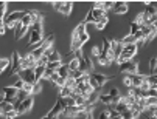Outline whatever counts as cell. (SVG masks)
Listing matches in <instances>:
<instances>
[{"label":"cell","mask_w":157,"mask_h":119,"mask_svg":"<svg viewBox=\"0 0 157 119\" xmlns=\"http://www.w3.org/2000/svg\"><path fill=\"white\" fill-rule=\"evenodd\" d=\"M53 42H55V36L53 34H50V36H47L45 39H44V42L37 46V48H34L33 51H31V54H33V57L36 59V60H39L44 54H45L50 48H53Z\"/></svg>","instance_id":"1"},{"label":"cell","mask_w":157,"mask_h":119,"mask_svg":"<svg viewBox=\"0 0 157 119\" xmlns=\"http://www.w3.org/2000/svg\"><path fill=\"white\" fill-rule=\"evenodd\" d=\"M137 50H139V45H137V43H131V45L123 46V51H121L120 57L115 60V63L120 65V63H123V62H126V60H132V57L137 54Z\"/></svg>","instance_id":"2"},{"label":"cell","mask_w":157,"mask_h":119,"mask_svg":"<svg viewBox=\"0 0 157 119\" xmlns=\"http://www.w3.org/2000/svg\"><path fill=\"white\" fill-rule=\"evenodd\" d=\"M25 13H27V11H14V13H11L10 16H6V17H5V27H6V28H16L17 23L24 19Z\"/></svg>","instance_id":"3"},{"label":"cell","mask_w":157,"mask_h":119,"mask_svg":"<svg viewBox=\"0 0 157 119\" xmlns=\"http://www.w3.org/2000/svg\"><path fill=\"white\" fill-rule=\"evenodd\" d=\"M118 71L123 74H139V65L134 60H126L118 65Z\"/></svg>","instance_id":"4"},{"label":"cell","mask_w":157,"mask_h":119,"mask_svg":"<svg viewBox=\"0 0 157 119\" xmlns=\"http://www.w3.org/2000/svg\"><path fill=\"white\" fill-rule=\"evenodd\" d=\"M107 81H109V76L101 74V73H92V74H90V79H89V84H90V87H92L94 90H98V88H101Z\"/></svg>","instance_id":"5"},{"label":"cell","mask_w":157,"mask_h":119,"mask_svg":"<svg viewBox=\"0 0 157 119\" xmlns=\"http://www.w3.org/2000/svg\"><path fill=\"white\" fill-rule=\"evenodd\" d=\"M20 59H22V56L17 53V51H14L13 53V57H11V65H10V76H19L20 73H22V67H20Z\"/></svg>","instance_id":"6"},{"label":"cell","mask_w":157,"mask_h":119,"mask_svg":"<svg viewBox=\"0 0 157 119\" xmlns=\"http://www.w3.org/2000/svg\"><path fill=\"white\" fill-rule=\"evenodd\" d=\"M101 42H103V43H101V54L106 56L110 62H115V60H117V56L114 54V51H112V48H110V40L103 39Z\"/></svg>","instance_id":"7"},{"label":"cell","mask_w":157,"mask_h":119,"mask_svg":"<svg viewBox=\"0 0 157 119\" xmlns=\"http://www.w3.org/2000/svg\"><path fill=\"white\" fill-rule=\"evenodd\" d=\"M37 16H39V13H37V11H34V9L27 11V13H25V16H24V19L20 20V23H22L24 27H27V28H31V27L34 25V22H36Z\"/></svg>","instance_id":"8"},{"label":"cell","mask_w":157,"mask_h":119,"mask_svg":"<svg viewBox=\"0 0 157 119\" xmlns=\"http://www.w3.org/2000/svg\"><path fill=\"white\" fill-rule=\"evenodd\" d=\"M62 111H64V104H62V99L61 98H58V101H56V104L52 107V110L45 114V117L47 119H53V117H58L59 114H62Z\"/></svg>","instance_id":"9"},{"label":"cell","mask_w":157,"mask_h":119,"mask_svg":"<svg viewBox=\"0 0 157 119\" xmlns=\"http://www.w3.org/2000/svg\"><path fill=\"white\" fill-rule=\"evenodd\" d=\"M37 65V60L33 57V54H28V56H24L20 59V67H22V71L24 70H34Z\"/></svg>","instance_id":"10"},{"label":"cell","mask_w":157,"mask_h":119,"mask_svg":"<svg viewBox=\"0 0 157 119\" xmlns=\"http://www.w3.org/2000/svg\"><path fill=\"white\" fill-rule=\"evenodd\" d=\"M33 104H34V99H33V96H28L25 101H22V102L19 104V107L16 108L17 114H25L27 111H30V110L33 108Z\"/></svg>","instance_id":"11"},{"label":"cell","mask_w":157,"mask_h":119,"mask_svg":"<svg viewBox=\"0 0 157 119\" xmlns=\"http://www.w3.org/2000/svg\"><path fill=\"white\" fill-rule=\"evenodd\" d=\"M44 31H34V30H31L30 31V45L31 46H34V48H37V46L44 42Z\"/></svg>","instance_id":"12"},{"label":"cell","mask_w":157,"mask_h":119,"mask_svg":"<svg viewBox=\"0 0 157 119\" xmlns=\"http://www.w3.org/2000/svg\"><path fill=\"white\" fill-rule=\"evenodd\" d=\"M20 78L24 79L25 84H30V85H34L37 81H36V76H34V70H24L20 73Z\"/></svg>","instance_id":"13"},{"label":"cell","mask_w":157,"mask_h":119,"mask_svg":"<svg viewBox=\"0 0 157 119\" xmlns=\"http://www.w3.org/2000/svg\"><path fill=\"white\" fill-rule=\"evenodd\" d=\"M17 90L14 88V87H5L3 90H2V94H3V96H5V101H8V102H13L16 98H17Z\"/></svg>","instance_id":"14"},{"label":"cell","mask_w":157,"mask_h":119,"mask_svg":"<svg viewBox=\"0 0 157 119\" xmlns=\"http://www.w3.org/2000/svg\"><path fill=\"white\" fill-rule=\"evenodd\" d=\"M5 13H6V3L5 2H0V36L5 34Z\"/></svg>","instance_id":"15"},{"label":"cell","mask_w":157,"mask_h":119,"mask_svg":"<svg viewBox=\"0 0 157 119\" xmlns=\"http://www.w3.org/2000/svg\"><path fill=\"white\" fill-rule=\"evenodd\" d=\"M129 78H131V88H140V85H142V82L145 81L146 76H143V74H129Z\"/></svg>","instance_id":"16"},{"label":"cell","mask_w":157,"mask_h":119,"mask_svg":"<svg viewBox=\"0 0 157 119\" xmlns=\"http://www.w3.org/2000/svg\"><path fill=\"white\" fill-rule=\"evenodd\" d=\"M128 3L126 2H114V6H112V11L115 14H126L128 13Z\"/></svg>","instance_id":"17"},{"label":"cell","mask_w":157,"mask_h":119,"mask_svg":"<svg viewBox=\"0 0 157 119\" xmlns=\"http://www.w3.org/2000/svg\"><path fill=\"white\" fill-rule=\"evenodd\" d=\"M28 30H30V28L24 27V25H22V23L19 22L17 25H16V28H14V37H16V39H22V37H24V36L28 33Z\"/></svg>","instance_id":"18"},{"label":"cell","mask_w":157,"mask_h":119,"mask_svg":"<svg viewBox=\"0 0 157 119\" xmlns=\"http://www.w3.org/2000/svg\"><path fill=\"white\" fill-rule=\"evenodd\" d=\"M110 48H112V51H114V54H115L117 59H118L120 54H121V51H123V45H121V42L117 40V39L110 40Z\"/></svg>","instance_id":"19"},{"label":"cell","mask_w":157,"mask_h":119,"mask_svg":"<svg viewBox=\"0 0 157 119\" xmlns=\"http://www.w3.org/2000/svg\"><path fill=\"white\" fill-rule=\"evenodd\" d=\"M0 111H2V116H6V114H10L11 111H16V108H14L13 102L5 101V102L0 104Z\"/></svg>","instance_id":"20"},{"label":"cell","mask_w":157,"mask_h":119,"mask_svg":"<svg viewBox=\"0 0 157 119\" xmlns=\"http://www.w3.org/2000/svg\"><path fill=\"white\" fill-rule=\"evenodd\" d=\"M72 9H73V3H72V2H62L58 13H61L62 16H69V14L72 13Z\"/></svg>","instance_id":"21"},{"label":"cell","mask_w":157,"mask_h":119,"mask_svg":"<svg viewBox=\"0 0 157 119\" xmlns=\"http://www.w3.org/2000/svg\"><path fill=\"white\" fill-rule=\"evenodd\" d=\"M58 74L61 76V78H64V79H69V74H70V68H69V63L67 65H61L59 67V70H58Z\"/></svg>","instance_id":"22"},{"label":"cell","mask_w":157,"mask_h":119,"mask_svg":"<svg viewBox=\"0 0 157 119\" xmlns=\"http://www.w3.org/2000/svg\"><path fill=\"white\" fill-rule=\"evenodd\" d=\"M92 16H94V20L97 22V20H100V19H103V17H106V11H103L101 8H94L92 6Z\"/></svg>","instance_id":"23"},{"label":"cell","mask_w":157,"mask_h":119,"mask_svg":"<svg viewBox=\"0 0 157 119\" xmlns=\"http://www.w3.org/2000/svg\"><path fill=\"white\" fill-rule=\"evenodd\" d=\"M45 68H47V67L36 65V68H34V76H36V81H37V82H40V79L44 78V73H45Z\"/></svg>","instance_id":"24"},{"label":"cell","mask_w":157,"mask_h":119,"mask_svg":"<svg viewBox=\"0 0 157 119\" xmlns=\"http://www.w3.org/2000/svg\"><path fill=\"white\" fill-rule=\"evenodd\" d=\"M98 101L104 105H114V98H110L109 94H100V98Z\"/></svg>","instance_id":"25"},{"label":"cell","mask_w":157,"mask_h":119,"mask_svg":"<svg viewBox=\"0 0 157 119\" xmlns=\"http://www.w3.org/2000/svg\"><path fill=\"white\" fill-rule=\"evenodd\" d=\"M145 105H146V110H148V108H157V98L148 96V98L145 99Z\"/></svg>","instance_id":"26"},{"label":"cell","mask_w":157,"mask_h":119,"mask_svg":"<svg viewBox=\"0 0 157 119\" xmlns=\"http://www.w3.org/2000/svg\"><path fill=\"white\" fill-rule=\"evenodd\" d=\"M140 114L139 113H136V111H134V110H126L124 113H121V119H137Z\"/></svg>","instance_id":"27"},{"label":"cell","mask_w":157,"mask_h":119,"mask_svg":"<svg viewBox=\"0 0 157 119\" xmlns=\"http://www.w3.org/2000/svg\"><path fill=\"white\" fill-rule=\"evenodd\" d=\"M121 45L123 46H126V45H131V43H137V40H136V36H132V34H128V36H124L121 40Z\"/></svg>","instance_id":"28"},{"label":"cell","mask_w":157,"mask_h":119,"mask_svg":"<svg viewBox=\"0 0 157 119\" xmlns=\"http://www.w3.org/2000/svg\"><path fill=\"white\" fill-rule=\"evenodd\" d=\"M107 113H109V119H121V114L118 111H115L114 105H107Z\"/></svg>","instance_id":"29"},{"label":"cell","mask_w":157,"mask_h":119,"mask_svg":"<svg viewBox=\"0 0 157 119\" xmlns=\"http://www.w3.org/2000/svg\"><path fill=\"white\" fill-rule=\"evenodd\" d=\"M47 57H48V62H62V60H61V54H59L55 48L52 50V53H50Z\"/></svg>","instance_id":"30"},{"label":"cell","mask_w":157,"mask_h":119,"mask_svg":"<svg viewBox=\"0 0 157 119\" xmlns=\"http://www.w3.org/2000/svg\"><path fill=\"white\" fill-rule=\"evenodd\" d=\"M107 22H109V19H107V16L106 17H103V19H100V20H97L95 22V30H104V27L107 25Z\"/></svg>","instance_id":"31"},{"label":"cell","mask_w":157,"mask_h":119,"mask_svg":"<svg viewBox=\"0 0 157 119\" xmlns=\"http://www.w3.org/2000/svg\"><path fill=\"white\" fill-rule=\"evenodd\" d=\"M24 85H25V82H24V79H22L20 76H17V79L13 82V85L11 87H14L17 91H22V90H24Z\"/></svg>","instance_id":"32"},{"label":"cell","mask_w":157,"mask_h":119,"mask_svg":"<svg viewBox=\"0 0 157 119\" xmlns=\"http://www.w3.org/2000/svg\"><path fill=\"white\" fill-rule=\"evenodd\" d=\"M72 96L75 98V105H86V104H87V99H86L84 96H81V94L72 93Z\"/></svg>","instance_id":"33"},{"label":"cell","mask_w":157,"mask_h":119,"mask_svg":"<svg viewBox=\"0 0 157 119\" xmlns=\"http://www.w3.org/2000/svg\"><path fill=\"white\" fill-rule=\"evenodd\" d=\"M114 108H115V111H118V113L121 114V113H124L126 110H129V105H128V104H124V102L121 101L120 104H117V105H114Z\"/></svg>","instance_id":"34"},{"label":"cell","mask_w":157,"mask_h":119,"mask_svg":"<svg viewBox=\"0 0 157 119\" xmlns=\"http://www.w3.org/2000/svg\"><path fill=\"white\" fill-rule=\"evenodd\" d=\"M140 28H142V25H140V23H137V22H132L131 23V28H129V34H137L139 31H140Z\"/></svg>","instance_id":"35"},{"label":"cell","mask_w":157,"mask_h":119,"mask_svg":"<svg viewBox=\"0 0 157 119\" xmlns=\"http://www.w3.org/2000/svg\"><path fill=\"white\" fill-rule=\"evenodd\" d=\"M72 93H73V90L67 88V87H62V88H59V98H67V96H72Z\"/></svg>","instance_id":"36"},{"label":"cell","mask_w":157,"mask_h":119,"mask_svg":"<svg viewBox=\"0 0 157 119\" xmlns=\"http://www.w3.org/2000/svg\"><path fill=\"white\" fill-rule=\"evenodd\" d=\"M61 99H62L64 108H65V107H72V105H75V98H73V96H67V98H61Z\"/></svg>","instance_id":"37"},{"label":"cell","mask_w":157,"mask_h":119,"mask_svg":"<svg viewBox=\"0 0 157 119\" xmlns=\"http://www.w3.org/2000/svg\"><path fill=\"white\" fill-rule=\"evenodd\" d=\"M98 98H100V93L98 91H94L92 94H90V96H89L87 98V104H90V105H94L97 101H98Z\"/></svg>","instance_id":"38"},{"label":"cell","mask_w":157,"mask_h":119,"mask_svg":"<svg viewBox=\"0 0 157 119\" xmlns=\"http://www.w3.org/2000/svg\"><path fill=\"white\" fill-rule=\"evenodd\" d=\"M69 68H70V71H75V70H79V59H76V57H73L70 62H69Z\"/></svg>","instance_id":"39"},{"label":"cell","mask_w":157,"mask_h":119,"mask_svg":"<svg viewBox=\"0 0 157 119\" xmlns=\"http://www.w3.org/2000/svg\"><path fill=\"white\" fill-rule=\"evenodd\" d=\"M11 65V59H0V70H2V71H5V68L6 67H10Z\"/></svg>","instance_id":"40"},{"label":"cell","mask_w":157,"mask_h":119,"mask_svg":"<svg viewBox=\"0 0 157 119\" xmlns=\"http://www.w3.org/2000/svg\"><path fill=\"white\" fill-rule=\"evenodd\" d=\"M98 62H100V65H103V67H109V65L112 63V62H110V60H109L106 56H103V54L98 57Z\"/></svg>","instance_id":"41"},{"label":"cell","mask_w":157,"mask_h":119,"mask_svg":"<svg viewBox=\"0 0 157 119\" xmlns=\"http://www.w3.org/2000/svg\"><path fill=\"white\" fill-rule=\"evenodd\" d=\"M61 65H62V62H48V63H47V68H50V70H53V71H58Z\"/></svg>","instance_id":"42"},{"label":"cell","mask_w":157,"mask_h":119,"mask_svg":"<svg viewBox=\"0 0 157 119\" xmlns=\"http://www.w3.org/2000/svg\"><path fill=\"white\" fill-rule=\"evenodd\" d=\"M89 37H90V34H89L87 31H86V33H82V34L79 36V45H81V46H84V43L89 40Z\"/></svg>","instance_id":"43"},{"label":"cell","mask_w":157,"mask_h":119,"mask_svg":"<svg viewBox=\"0 0 157 119\" xmlns=\"http://www.w3.org/2000/svg\"><path fill=\"white\" fill-rule=\"evenodd\" d=\"M90 54L95 56V57H100L101 56V46H92V48H90Z\"/></svg>","instance_id":"44"},{"label":"cell","mask_w":157,"mask_h":119,"mask_svg":"<svg viewBox=\"0 0 157 119\" xmlns=\"http://www.w3.org/2000/svg\"><path fill=\"white\" fill-rule=\"evenodd\" d=\"M65 87L67 88H70V90H73L75 87H76V82H75V79H65Z\"/></svg>","instance_id":"45"},{"label":"cell","mask_w":157,"mask_h":119,"mask_svg":"<svg viewBox=\"0 0 157 119\" xmlns=\"http://www.w3.org/2000/svg\"><path fill=\"white\" fill-rule=\"evenodd\" d=\"M109 96L110 98H118V96H121V94H120V90L118 88H110V91H109Z\"/></svg>","instance_id":"46"},{"label":"cell","mask_w":157,"mask_h":119,"mask_svg":"<svg viewBox=\"0 0 157 119\" xmlns=\"http://www.w3.org/2000/svg\"><path fill=\"white\" fill-rule=\"evenodd\" d=\"M27 98H28V94H27L24 90H22V91H19V93H17V98H16V99H17L19 102H22V101H25Z\"/></svg>","instance_id":"47"},{"label":"cell","mask_w":157,"mask_h":119,"mask_svg":"<svg viewBox=\"0 0 157 119\" xmlns=\"http://www.w3.org/2000/svg\"><path fill=\"white\" fill-rule=\"evenodd\" d=\"M42 91V84L40 82H36L34 85H33V94H37V93H40Z\"/></svg>","instance_id":"48"},{"label":"cell","mask_w":157,"mask_h":119,"mask_svg":"<svg viewBox=\"0 0 157 119\" xmlns=\"http://www.w3.org/2000/svg\"><path fill=\"white\" fill-rule=\"evenodd\" d=\"M24 91L28 94V96H33V85H30V84H25V85H24Z\"/></svg>","instance_id":"49"},{"label":"cell","mask_w":157,"mask_h":119,"mask_svg":"<svg viewBox=\"0 0 157 119\" xmlns=\"http://www.w3.org/2000/svg\"><path fill=\"white\" fill-rule=\"evenodd\" d=\"M53 73H55L53 70H50V68H45V73H44V78H42V79H48V81H50V78L53 76Z\"/></svg>","instance_id":"50"},{"label":"cell","mask_w":157,"mask_h":119,"mask_svg":"<svg viewBox=\"0 0 157 119\" xmlns=\"http://www.w3.org/2000/svg\"><path fill=\"white\" fill-rule=\"evenodd\" d=\"M55 85H58L59 88H62V87H65V79L59 76V78H58V79L55 81Z\"/></svg>","instance_id":"51"},{"label":"cell","mask_w":157,"mask_h":119,"mask_svg":"<svg viewBox=\"0 0 157 119\" xmlns=\"http://www.w3.org/2000/svg\"><path fill=\"white\" fill-rule=\"evenodd\" d=\"M47 63H48V57H47V56H42V57L37 60V65H42V67H47Z\"/></svg>","instance_id":"52"},{"label":"cell","mask_w":157,"mask_h":119,"mask_svg":"<svg viewBox=\"0 0 157 119\" xmlns=\"http://www.w3.org/2000/svg\"><path fill=\"white\" fill-rule=\"evenodd\" d=\"M151 88V85L148 84V81H146V78H145V81L142 82V85H140V90H143V91H148Z\"/></svg>","instance_id":"53"},{"label":"cell","mask_w":157,"mask_h":119,"mask_svg":"<svg viewBox=\"0 0 157 119\" xmlns=\"http://www.w3.org/2000/svg\"><path fill=\"white\" fill-rule=\"evenodd\" d=\"M123 84H124L128 88H131V78H129V74H124V76H123Z\"/></svg>","instance_id":"54"},{"label":"cell","mask_w":157,"mask_h":119,"mask_svg":"<svg viewBox=\"0 0 157 119\" xmlns=\"http://www.w3.org/2000/svg\"><path fill=\"white\" fill-rule=\"evenodd\" d=\"M98 119H109V113H107V110H103V111H100V114H98Z\"/></svg>","instance_id":"55"},{"label":"cell","mask_w":157,"mask_h":119,"mask_svg":"<svg viewBox=\"0 0 157 119\" xmlns=\"http://www.w3.org/2000/svg\"><path fill=\"white\" fill-rule=\"evenodd\" d=\"M58 78H59V74H58V71H55V73H53V76H52V78H50V81H52V82H53V84H55V81H56V79H58Z\"/></svg>","instance_id":"56"},{"label":"cell","mask_w":157,"mask_h":119,"mask_svg":"<svg viewBox=\"0 0 157 119\" xmlns=\"http://www.w3.org/2000/svg\"><path fill=\"white\" fill-rule=\"evenodd\" d=\"M61 3H62V2H55V3H53V8H55V11H59V8H61Z\"/></svg>","instance_id":"57"},{"label":"cell","mask_w":157,"mask_h":119,"mask_svg":"<svg viewBox=\"0 0 157 119\" xmlns=\"http://www.w3.org/2000/svg\"><path fill=\"white\" fill-rule=\"evenodd\" d=\"M2 102H5V96H3L2 93H0V104H2Z\"/></svg>","instance_id":"58"},{"label":"cell","mask_w":157,"mask_h":119,"mask_svg":"<svg viewBox=\"0 0 157 119\" xmlns=\"http://www.w3.org/2000/svg\"><path fill=\"white\" fill-rule=\"evenodd\" d=\"M86 119H94V117H92V113H89V114H86Z\"/></svg>","instance_id":"59"},{"label":"cell","mask_w":157,"mask_h":119,"mask_svg":"<svg viewBox=\"0 0 157 119\" xmlns=\"http://www.w3.org/2000/svg\"><path fill=\"white\" fill-rule=\"evenodd\" d=\"M0 116H2V111H0Z\"/></svg>","instance_id":"60"}]
</instances>
